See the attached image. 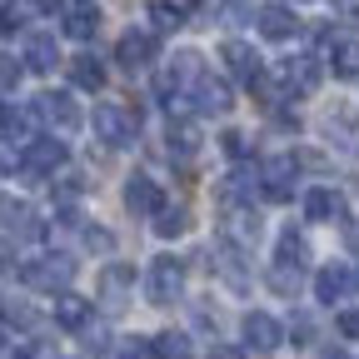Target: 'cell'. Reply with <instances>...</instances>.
<instances>
[{
  "instance_id": "obj_10",
  "label": "cell",
  "mask_w": 359,
  "mask_h": 359,
  "mask_svg": "<svg viewBox=\"0 0 359 359\" xmlns=\"http://www.w3.org/2000/svg\"><path fill=\"white\" fill-rule=\"evenodd\" d=\"M354 290H359V269H349V264H325L320 275H314V299L320 304H339Z\"/></svg>"
},
{
  "instance_id": "obj_17",
  "label": "cell",
  "mask_w": 359,
  "mask_h": 359,
  "mask_svg": "<svg viewBox=\"0 0 359 359\" xmlns=\"http://www.w3.org/2000/svg\"><path fill=\"white\" fill-rule=\"evenodd\" d=\"M255 30L264 35V40H294V30H299V15L290 11V6H259L255 11Z\"/></svg>"
},
{
  "instance_id": "obj_36",
  "label": "cell",
  "mask_w": 359,
  "mask_h": 359,
  "mask_svg": "<svg viewBox=\"0 0 359 359\" xmlns=\"http://www.w3.org/2000/svg\"><path fill=\"white\" fill-rule=\"evenodd\" d=\"M339 334L344 339H359V309H344L339 314Z\"/></svg>"
},
{
  "instance_id": "obj_12",
  "label": "cell",
  "mask_w": 359,
  "mask_h": 359,
  "mask_svg": "<svg viewBox=\"0 0 359 359\" xmlns=\"http://www.w3.org/2000/svg\"><path fill=\"white\" fill-rule=\"evenodd\" d=\"M155 55H160L155 30H125V35H120V45H115V60H120L125 70H145Z\"/></svg>"
},
{
  "instance_id": "obj_26",
  "label": "cell",
  "mask_w": 359,
  "mask_h": 359,
  "mask_svg": "<svg viewBox=\"0 0 359 359\" xmlns=\"http://www.w3.org/2000/svg\"><path fill=\"white\" fill-rule=\"evenodd\" d=\"M70 80H75L80 90H100V85H105V60L90 55V50L75 55V60H70Z\"/></svg>"
},
{
  "instance_id": "obj_39",
  "label": "cell",
  "mask_w": 359,
  "mask_h": 359,
  "mask_svg": "<svg viewBox=\"0 0 359 359\" xmlns=\"http://www.w3.org/2000/svg\"><path fill=\"white\" fill-rule=\"evenodd\" d=\"M210 359H250V354L235 349V344H219V349H210Z\"/></svg>"
},
{
  "instance_id": "obj_32",
  "label": "cell",
  "mask_w": 359,
  "mask_h": 359,
  "mask_svg": "<svg viewBox=\"0 0 359 359\" xmlns=\"http://www.w3.org/2000/svg\"><path fill=\"white\" fill-rule=\"evenodd\" d=\"M85 230V250H95V255H110L115 250V235L105 230V224H80Z\"/></svg>"
},
{
  "instance_id": "obj_5",
  "label": "cell",
  "mask_w": 359,
  "mask_h": 359,
  "mask_svg": "<svg viewBox=\"0 0 359 359\" xmlns=\"http://www.w3.org/2000/svg\"><path fill=\"white\" fill-rule=\"evenodd\" d=\"M294 170H299V160L294 155H275V160H264L255 175H259V195L269 200V205H285V200H294Z\"/></svg>"
},
{
  "instance_id": "obj_40",
  "label": "cell",
  "mask_w": 359,
  "mask_h": 359,
  "mask_svg": "<svg viewBox=\"0 0 359 359\" xmlns=\"http://www.w3.org/2000/svg\"><path fill=\"white\" fill-rule=\"evenodd\" d=\"M11 359H40V349H15Z\"/></svg>"
},
{
  "instance_id": "obj_42",
  "label": "cell",
  "mask_w": 359,
  "mask_h": 359,
  "mask_svg": "<svg viewBox=\"0 0 359 359\" xmlns=\"http://www.w3.org/2000/svg\"><path fill=\"white\" fill-rule=\"evenodd\" d=\"M0 354H6V334H0Z\"/></svg>"
},
{
  "instance_id": "obj_16",
  "label": "cell",
  "mask_w": 359,
  "mask_h": 359,
  "mask_svg": "<svg viewBox=\"0 0 359 359\" xmlns=\"http://www.w3.org/2000/svg\"><path fill=\"white\" fill-rule=\"evenodd\" d=\"M55 65H60V45H55V35H45V30H30V35H25V60H20V70L50 75Z\"/></svg>"
},
{
  "instance_id": "obj_2",
  "label": "cell",
  "mask_w": 359,
  "mask_h": 359,
  "mask_svg": "<svg viewBox=\"0 0 359 359\" xmlns=\"http://www.w3.org/2000/svg\"><path fill=\"white\" fill-rule=\"evenodd\" d=\"M20 280H25L30 290L60 294V290L75 280V259L60 255V250H50V255H40V259H25V264H20Z\"/></svg>"
},
{
  "instance_id": "obj_38",
  "label": "cell",
  "mask_w": 359,
  "mask_h": 359,
  "mask_svg": "<svg viewBox=\"0 0 359 359\" xmlns=\"http://www.w3.org/2000/svg\"><path fill=\"white\" fill-rule=\"evenodd\" d=\"M80 334H85V344H90V349H105V344H110V334H105V330H80Z\"/></svg>"
},
{
  "instance_id": "obj_13",
  "label": "cell",
  "mask_w": 359,
  "mask_h": 359,
  "mask_svg": "<svg viewBox=\"0 0 359 359\" xmlns=\"http://www.w3.org/2000/svg\"><path fill=\"white\" fill-rule=\"evenodd\" d=\"M60 30L70 40H95L100 30V11H95V0H65V11H60Z\"/></svg>"
},
{
  "instance_id": "obj_8",
  "label": "cell",
  "mask_w": 359,
  "mask_h": 359,
  "mask_svg": "<svg viewBox=\"0 0 359 359\" xmlns=\"http://www.w3.org/2000/svg\"><path fill=\"white\" fill-rule=\"evenodd\" d=\"M219 230H224V245H235V250L255 245L259 240V210L255 205H224Z\"/></svg>"
},
{
  "instance_id": "obj_7",
  "label": "cell",
  "mask_w": 359,
  "mask_h": 359,
  "mask_svg": "<svg viewBox=\"0 0 359 359\" xmlns=\"http://www.w3.org/2000/svg\"><path fill=\"white\" fill-rule=\"evenodd\" d=\"M230 105H235L230 80H215V75H200L195 80V90H190V110L195 115H230Z\"/></svg>"
},
{
  "instance_id": "obj_34",
  "label": "cell",
  "mask_w": 359,
  "mask_h": 359,
  "mask_svg": "<svg viewBox=\"0 0 359 359\" xmlns=\"http://www.w3.org/2000/svg\"><path fill=\"white\" fill-rule=\"evenodd\" d=\"M11 170H20V145L11 135H0V175H11Z\"/></svg>"
},
{
  "instance_id": "obj_33",
  "label": "cell",
  "mask_w": 359,
  "mask_h": 359,
  "mask_svg": "<svg viewBox=\"0 0 359 359\" xmlns=\"http://www.w3.org/2000/svg\"><path fill=\"white\" fill-rule=\"evenodd\" d=\"M0 320H11V325H20V330H30V320L35 314L20 304V299H0Z\"/></svg>"
},
{
  "instance_id": "obj_29",
  "label": "cell",
  "mask_w": 359,
  "mask_h": 359,
  "mask_svg": "<svg viewBox=\"0 0 359 359\" xmlns=\"http://www.w3.org/2000/svg\"><path fill=\"white\" fill-rule=\"evenodd\" d=\"M275 264H309V240L299 235V230H285L280 235V250H275Z\"/></svg>"
},
{
  "instance_id": "obj_23",
  "label": "cell",
  "mask_w": 359,
  "mask_h": 359,
  "mask_svg": "<svg viewBox=\"0 0 359 359\" xmlns=\"http://www.w3.org/2000/svg\"><path fill=\"white\" fill-rule=\"evenodd\" d=\"M130 290H135V269L130 264H110L105 275H100V299L105 304H125Z\"/></svg>"
},
{
  "instance_id": "obj_9",
  "label": "cell",
  "mask_w": 359,
  "mask_h": 359,
  "mask_svg": "<svg viewBox=\"0 0 359 359\" xmlns=\"http://www.w3.org/2000/svg\"><path fill=\"white\" fill-rule=\"evenodd\" d=\"M240 330H245V349H255V354H275V349L285 344L280 320H275V314H264V309H250Z\"/></svg>"
},
{
  "instance_id": "obj_31",
  "label": "cell",
  "mask_w": 359,
  "mask_h": 359,
  "mask_svg": "<svg viewBox=\"0 0 359 359\" xmlns=\"http://www.w3.org/2000/svg\"><path fill=\"white\" fill-rule=\"evenodd\" d=\"M269 290H275V294H294L299 290V269L294 264H275V269H269Z\"/></svg>"
},
{
  "instance_id": "obj_24",
  "label": "cell",
  "mask_w": 359,
  "mask_h": 359,
  "mask_svg": "<svg viewBox=\"0 0 359 359\" xmlns=\"http://www.w3.org/2000/svg\"><path fill=\"white\" fill-rule=\"evenodd\" d=\"M325 125H330V140H334V145H344V150H359V115H354V110L334 105Z\"/></svg>"
},
{
  "instance_id": "obj_6",
  "label": "cell",
  "mask_w": 359,
  "mask_h": 359,
  "mask_svg": "<svg viewBox=\"0 0 359 359\" xmlns=\"http://www.w3.org/2000/svg\"><path fill=\"white\" fill-rule=\"evenodd\" d=\"M30 115H35V120H45V125H60V130L85 125V115H80V105H75L70 90H45V95H35Z\"/></svg>"
},
{
  "instance_id": "obj_22",
  "label": "cell",
  "mask_w": 359,
  "mask_h": 359,
  "mask_svg": "<svg viewBox=\"0 0 359 359\" xmlns=\"http://www.w3.org/2000/svg\"><path fill=\"white\" fill-rule=\"evenodd\" d=\"M304 215H309V219H339V215H344L339 190H330V185H314V190H304Z\"/></svg>"
},
{
  "instance_id": "obj_43",
  "label": "cell",
  "mask_w": 359,
  "mask_h": 359,
  "mask_svg": "<svg viewBox=\"0 0 359 359\" xmlns=\"http://www.w3.org/2000/svg\"><path fill=\"white\" fill-rule=\"evenodd\" d=\"M120 359H135V354H120Z\"/></svg>"
},
{
  "instance_id": "obj_35",
  "label": "cell",
  "mask_w": 359,
  "mask_h": 359,
  "mask_svg": "<svg viewBox=\"0 0 359 359\" xmlns=\"http://www.w3.org/2000/svg\"><path fill=\"white\" fill-rule=\"evenodd\" d=\"M15 80H20V65L0 55V95H6V90H15Z\"/></svg>"
},
{
  "instance_id": "obj_4",
  "label": "cell",
  "mask_w": 359,
  "mask_h": 359,
  "mask_svg": "<svg viewBox=\"0 0 359 359\" xmlns=\"http://www.w3.org/2000/svg\"><path fill=\"white\" fill-rule=\"evenodd\" d=\"M145 294L155 304H175L180 294H185V264H180L175 255H155L150 269H145Z\"/></svg>"
},
{
  "instance_id": "obj_21",
  "label": "cell",
  "mask_w": 359,
  "mask_h": 359,
  "mask_svg": "<svg viewBox=\"0 0 359 359\" xmlns=\"http://www.w3.org/2000/svg\"><path fill=\"white\" fill-rule=\"evenodd\" d=\"M150 219H155V235H160V240H180V235H190V224H195V215H190L185 205H170V200H165Z\"/></svg>"
},
{
  "instance_id": "obj_25",
  "label": "cell",
  "mask_w": 359,
  "mask_h": 359,
  "mask_svg": "<svg viewBox=\"0 0 359 359\" xmlns=\"http://www.w3.org/2000/svg\"><path fill=\"white\" fill-rule=\"evenodd\" d=\"M150 359H195V344H190V334H180V330H160L150 339Z\"/></svg>"
},
{
  "instance_id": "obj_18",
  "label": "cell",
  "mask_w": 359,
  "mask_h": 359,
  "mask_svg": "<svg viewBox=\"0 0 359 359\" xmlns=\"http://www.w3.org/2000/svg\"><path fill=\"white\" fill-rule=\"evenodd\" d=\"M160 205H165V190L155 185L150 175H130L125 180V210L130 215H155Z\"/></svg>"
},
{
  "instance_id": "obj_41",
  "label": "cell",
  "mask_w": 359,
  "mask_h": 359,
  "mask_svg": "<svg viewBox=\"0 0 359 359\" xmlns=\"http://www.w3.org/2000/svg\"><path fill=\"white\" fill-rule=\"evenodd\" d=\"M325 359H349V354H344V349H330V354H325Z\"/></svg>"
},
{
  "instance_id": "obj_20",
  "label": "cell",
  "mask_w": 359,
  "mask_h": 359,
  "mask_svg": "<svg viewBox=\"0 0 359 359\" xmlns=\"http://www.w3.org/2000/svg\"><path fill=\"white\" fill-rule=\"evenodd\" d=\"M0 224L15 235V240H30V235H40V219H35V210L25 205V200H0Z\"/></svg>"
},
{
  "instance_id": "obj_11",
  "label": "cell",
  "mask_w": 359,
  "mask_h": 359,
  "mask_svg": "<svg viewBox=\"0 0 359 359\" xmlns=\"http://www.w3.org/2000/svg\"><path fill=\"white\" fill-rule=\"evenodd\" d=\"M320 80H325V70H320V60H309V55H294V60L280 65L285 95H314V90H320Z\"/></svg>"
},
{
  "instance_id": "obj_27",
  "label": "cell",
  "mask_w": 359,
  "mask_h": 359,
  "mask_svg": "<svg viewBox=\"0 0 359 359\" xmlns=\"http://www.w3.org/2000/svg\"><path fill=\"white\" fill-rule=\"evenodd\" d=\"M330 70L339 80H359V40H334L330 45Z\"/></svg>"
},
{
  "instance_id": "obj_30",
  "label": "cell",
  "mask_w": 359,
  "mask_h": 359,
  "mask_svg": "<svg viewBox=\"0 0 359 359\" xmlns=\"http://www.w3.org/2000/svg\"><path fill=\"white\" fill-rule=\"evenodd\" d=\"M30 0H6L0 6V35H15V30H25V20H30Z\"/></svg>"
},
{
  "instance_id": "obj_14",
  "label": "cell",
  "mask_w": 359,
  "mask_h": 359,
  "mask_svg": "<svg viewBox=\"0 0 359 359\" xmlns=\"http://www.w3.org/2000/svg\"><path fill=\"white\" fill-rule=\"evenodd\" d=\"M219 60H224V70H230L240 85H255V80L264 75V65H259V55H255V45H245V40H224Z\"/></svg>"
},
{
  "instance_id": "obj_15",
  "label": "cell",
  "mask_w": 359,
  "mask_h": 359,
  "mask_svg": "<svg viewBox=\"0 0 359 359\" xmlns=\"http://www.w3.org/2000/svg\"><path fill=\"white\" fill-rule=\"evenodd\" d=\"M55 325H60V330H70V334L90 330V325H95V304H90L85 294L60 290V294H55Z\"/></svg>"
},
{
  "instance_id": "obj_19",
  "label": "cell",
  "mask_w": 359,
  "mask_h": 359,
  "mask_svg": "<svg viewBox=\"0 0 359 359\" xmlns=\"http://www.w3.org/2000/svg\"><path fill=\"white\" fill-rule=\"evenodd\" d=\"M170 155L175 160H195L200 155V145H205V135H200V125L190 120V115H180V120H170Z\"/></svg>"
},
{
  "instance_id": "obj_37",
  "label": "cell",
  "mask_w": 359,
  "mask_h": 359,
  "mask_svg": "<svg viewBox=\"0 0 359 359\" xmlns=\"http://www.w3.org/2000/svg\"><path fill=\"white\" fill-rule=\"evenodd\" d=\"M224 150H230L235 160H245V135H240V130H230V135H224Z\"/></svg>"
},
{
  "instance_id": "obj_1",
  "label": "cell",
  "mask_w": 359,
  "mask_h": 359,
  "mask_svg": "<svg viewBox=\"0 0 359 359\" xmlns=\"http://www.w3.org/2000/svg\"><path fill=\"white\" fill-rule=\"evenodd\" d=\"M95 135L110 150H130L135 140H140V115H135L130 105L105 100V105H95Z\"/></svg>"
},
{
  "instance_id": "obj_3",
  "label": "cell",
  "mask_w": 359,
  "mask_h": 359,
  "mask_svg": "<svg viewBox=\"0 0 359 359\" xmlns=\"http://www.w3.org/2000/svg\"><path fill=\"white\" fill-rule=\"evenodd\" d=\"M65 165H70V145H65V140H55V135H35L30 145H20V170H25V175L55 180Z\"/></svg>"
},
{
  "instance_id": "obj_28",
  "label": "cell",
  "mask_w": 359,
  "mask_h": 359,
  "mask_svg": "<svg viewBox=\"0 0 359 359\" xmlns=\"http://www.w3.org/2000/svg\"><path fill=\"white\" fill-rule=\"evenodd\" d=\"M185 15H190L185 0H150V25H155V30H180V25H185Z\"/></svg>"
}]
</instances>
